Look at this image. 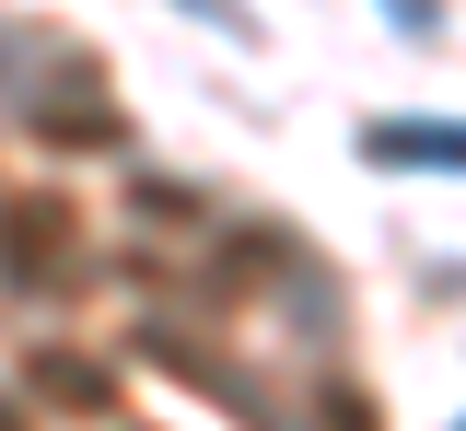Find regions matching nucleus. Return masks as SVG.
Here are the masks:
<instances>
[{
	"label": "nucleus",
	"mask_w": 466,
	"mask_h": 431,
	"mask_svg": "<svg viewBox=\"0 0 466 431\" xmlns=\"http://www.w3.org/2000/svg\"><path fill=\"white\" fill-rule=\"evenodd\" d=\"M397 12V35H443V0H385Z\"/></svg>",
	"instance_id": "nucleus-4"
},
{
	"label": "nucleus",
	"mask_w": 466,
	"mask_h": 431,
	"mask_svg": "<svg viewBox=\"0 0 466 431\" xmlns=\"http://www.w3.org/2000/svg\"><path fill=\"white\" fill-rule=\"evenodd\" d=\"M361 152L373 164H443V175H466V128H373Z\"/></svg>",
	"instance_id": "nucleus-2"
},
{
	"label": "nucleus",
	"mask_w": 466,
	"mask_h": 431,
	"mask_svg": "<svg viewBox=\"0 0 466 431\" xmlns=\"http://www.w3.org/2000/svg\"><path fill=\"white\" fill-rule=\"evenodd\" d=\"M187 12H210V24H245V12H233V0H187Z\"/></svg>",
	"instance_id": "nucleus-5"
},
{
	"label": "nucleus",
	"mask_w": 466,
	"mask_h": 431,
	"mask_svg": "<svg viewBox=\"0 0 466 431\" xmlns=\"http://www.w3.org/2000/svg\"><path fill=\"white\" fill-rule=\"evenodd\" d=\"M70 246H82L70 198H0V280H47L70 268Z\"/></svg>",
	"instance_id": "nucleus-1"
},
{
	"label": "nucleus",
	"mask_w": 466,
	"mask_h": 431,
	"mask_svg": "<svg viewBox=\"0 0 466 431\" xmlns=\"http://www.w3.org/2000/svg\"><path fill=\"white\" fill-rule=\"evenodd\" d=\"M35 396H58V408H116V396H106V373H94V362H70V350H58V362H35Z\"/></svg>",
	"instance_id": "nucleus-3"
}]
</instances>
